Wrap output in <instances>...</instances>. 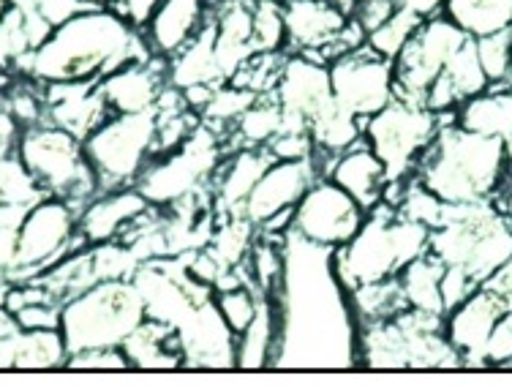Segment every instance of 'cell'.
Listing matches in <instances>:
<instances>
[{
    "label": "cell",
    "instance_id": "obj_1",
    "mask_svg": "<svg viewBox=\"0 0 512 387\" xmlns=\"http://www.w3.org/2000/svg\"><path fill=\"white\" fill-rule=\"evenodd\" d=\"M267 298L278 317L273 366H360L357 322L333 251L284 235V276Z\"/></svg>",
    "mask_w": 512,
    "mask_h": 387
},
{
    "label": "cell",
    "instance_id": "obj_2",
    "mask_svg": "<svg viewBox=\"0 0 512 387\" xmlns=\"http://www.w3.org/2000/svg\"><path fill=\"white\" fill-rule=\"evenodd\" d=\"M153 58L145 33L128 25L115 9H85L52 28L44 44L17 63L36 82L101 80L128 60Z\"/></svg>",
    "mask_w": 512,
    "mask_h": 387
},
{
    "label": "cell",
    "instance_id": "obj_3",
    "mask_svg": "<svg viewBox=\"0 0 512 387\" xmlns=\"http://www.w3.org/2000/svg\"><path fill=\"white\" fill-rule=\"evenodd\" d=\"M507 172L504 139L483 137L444 123L417 161L412 178L442 199L444 205H469L496 194Z\"/></svg>",
    "mask_w": 512,
    "mask_h": 387
},
{
    "label": "cell",
    "instance_id": "obj_4",
    "mask_svg": "<svg viewBox=\"0 0 512 387\" xmlns=\"http://www.w3.org/2000/svg\"><path fill=\"white\" fill-rule=\"evenodd\" d=\"M431 229L398 216V210L379 202L368 210L363 227L341 249H333L335 278L344 289H357L401 273L404 265L428 251Z\"/></svg>",
    "mask_w": 512,
    "mask_h": 387
},
{
    "label": "cell",
    "instance_id": "obj_5",
    "mask_svg": "<svg viewBox=\"0 0 512 387\" xmlns=\"http://www.w3.org/2000/svg\"><path fill=\"white\" fill-rule=\"evenodd\" d=\"M148 319L134 278H107L82 289L60 306V336L71 355L123 347Z\"/></svg>",
    "mask_w": 512,
    "mask_h": 387
},
{
    "label": "cell",
    "instance_id": "obj_6",
    "mask_svg": "<svg viewBox=\"0 0 512 387\" xmlns=\"http://www.w3.org/2000/svg\"><path fill=\"white\" fill-rule=\"evenodd\" d=\"M17 156L47 197L66 199L77 213L99 194L82 139L50 120L22 129Z\"/></svg>",
    "mask_w": 512,
    "mask_h": 387
},
{
    "label": "cell",
    "instance_id": "obj_7",
    "mask_svg": "<svg viewBox=\"0 0 512 387\" xmlns=\"http://www.w3.org/2000/svg\"><path fill=\"white\" fill-rule=\"evenodd\" d=\"M224 156V137L207 123H199L180 148L150 161L148 169L139 175L137 189L153 208L180 205L202 191H210Z\"/></svg>",
    "mask_w": 512,
    "mask_h": 387
},
{
    "label": "cell",
    "instance_id": "obj_8",
    "mask_svg": "<svg viewBox=\"0 0 512 387\" xmlns=\"http://www.w3.org/2000/svg\"><path fill=\"white\" fill-rule=\"evenodd\" d=\"M82 145L99 191L137 186L139 175L156 159V112L109 115Z\"/></svg>",
    "mask_w": 512,
    "mask_h": 387
},
{
    "label": "cell",
    "instance_id": "obj_9",
    "mask_svg": "<svg viewBox=\"0 0 512 387\" xmlns=\"http://www.w3.org/2000/svg\"><path fill=\"white\" fill-rule=\"evenodd\" d=\"M453 120L455 115H436L425 104L393 99L384 110L365 118L363 139L384 164L387 180H409L436 131Z\"/></svg>",
    "mask_w": 512,
    "mask_h": 387
},
{
    "label": "cell",
    "instance_id": "obj_10",
    "mask_svg": "<svg viewBox=\"0 0 512 387\" xmlns=\"http://www.w3.org/2000/svg\"><path fill=\"white\" fill-rule=\"evenodd\" d=\"M88 246L77 232V210L66 199L41 197L30 205L25 219L17 227V251H14V273L22 278H36L55 268L77 251Z\"/></svg>",
    "mask_w": 512,
    "mask_h": 387
},
{
    "label": "cell",
    "instance_id": "obj_11",
    "mask_svg": "<svg viewBox=\"0 0 512 387\" xmlns=\"http://www.w3.org/2000/svg\"><path fill=\"white\" fill-rule=\"evenodd\" d=\"M466 41L469 36L444 14L423 20L412 41L393 60L395 99L425 104V93L431 88V82L442 74L447 60L453 58Z\"/></svg>",
    "mask_w": 512,
    "mask_h": 387
},
{
    "label": "cell",
    "instance_id": "obj_12",
    "mask_svg": "<svg viewBox=\"0 0 512 387\" xmlns=\"http://www.w3.org/2000/svg\"><path fill=\"white\" fill-rule=\"evenodd\" d=\"M365 213L355 199L330 178H316L295 205L292 232L322 249H341L363 227Z\"/></svg>",
    "mask_w": 512,
    "mask_h": 387
},
{
    "label": "cell",
    "instance_id": "obj_13",
    "mask_svg": "<svg viewBox=\"0 0 512 387\" xmlns=\"http://www.w3.org/2000/svg\"><path fill=\"white\" fill-rule=\"evenodd\" d=\"M333 99L357 118H371L395 99L393 60L379 58L368 47L352 50L330 63Z\"/></svg>",
    "mask_w": 512,
    "mask_h": 387
},
{
    "label": "cell",
    "instance_id": "obj_14",
    "mask_svg": "<svg viewBox=\"0 0 512 387\" xmlns=\"http://www.w3.org/2000/svg\"><path fill=\"white\" fill-rule=\"evenodd\" d=\"M270 96L284 110V131H308L311 118L333 99L330 66L306 55H286Z\"/></svg>",
    "mask_w": 512,
    "mask_h": 387
},
{
    "label": "cell",
    "instance_id": "obj_15",
    "mask_svg": "<svg viewBox=\"0 0 512 387\" xmlns=\"http://www.w3.org/2000/svg\"><path fill=\"white\" fill-rule=\"evenodd\" d=\"M504 311L507 308H504L502 298L493 295L491 289L480 287L444 314V336L461 355L463 366H485V344Z\"/></svg>",
    "mask_w": 512,
    "mask_h": 387
},
{
    "label": "cell",
    "instance_id": "obj_16",
    "mask_svg": "<svg viewBox=\"0 0 512 387\" xmlns=\"http://www.w3.org/2000/svg\"><path fill=\"white\" fill-rule=\"evenodd\" d=\"M169 85L167 60L145 58L128 60L99 80V93L107 101L112 115L120 112H153L158 96Z\"/></svg>",
    "mask_w": 512,
    "mask_h": 387
},
{
    "label": "cell",
    "instance_id": "obj_17",
    "mask_svg": "<svg viewBox=\"0 0 512 387\" xmlns=\"http://www.w3.org/2000/svg\"><path fill=\"white\" fill-rule=\"evenodd\" d=\"M148 210L150 202L142 197L137 186L99 191L77 213V232L88 246L112 243L123 238Z\"/></svg>",
    "mask_w": 512,
    "mask_h": 387
},
{
    "label": "cell",
    "instance_id": "obj_18",
    "mask_svg": "<svg viewBox=\"0 0 512 387\" xmlns=\"http://www.w3.org/2000/svg\"><path fill=\"white\" fill-rule=\"evenodd\" d=\"M316 178H319V172L314 167V159L273 161L254 186L251 197L246 199L243 216L254 227H259L262 221L276 216L281 210H295V205L311 189Z\"/></svg>",
    "mask_w": 512,
    "mask_h": 387
},
{
    "label": "cell",
    "instance_id": "obj_19",
    "mask_svg": "<svg viewBox=\"0 0 512 387\" xmlns=\"http://www.w3.org/2000/svg\"><path fill=\"white\" fill-rule=\"evenodd\" d=\"M47 120L79 137L82 142L112 115L99 93V80L44 82Z\"/></svg>",
    "mask_w": 512,
    "mask_h": 387
},
{
    "label": "cell",
    "instance_id": "obj_20",
    "mask_svg": "<svg viewBox=\"0 0 512 387\" xmlns=\"http://www.w3.org/2000/svg\"><path fill=\"white\" fill-rule=\"evenodd\" d=\"M273 156L267 148H237L224 156L221 167L213 175V213L218 219H229V216H243L246 199L265 175V169L273 164Z\"/></svg>",
    "mask_w": 512,
    "mask_h": 387
},
{
    "label": "cell",
    "instance_id": "obj_21",
    "mask_svg": "<svg viewBox=\"0 0 512 387\" xmlns=\"http://www.w3.org/2000/svg\"><path fill=\"white\" fill-rule=\"evenodd\" d=\"M284 22L286 52L319 60L322 50L346 25V17L327 0H289L284 3Z\"/></svg>",
    "mask_w": 512,
    "mask_h": 387
},
{
    "label": "cell",
    "instance_id": "obj_22",
    "mask_svg": "<svg viewBox=\"0 0 512 387\" xmlns=\"http://www.w3.org/2000/svg\"><path fill=\"white\" fill-rule=\"evenodd\" d=\"M210 20L207 0H161L153 20L145 25V41L156 58L169 60L197 36Z\"/></svg>",
    "mask_w": 512,
    "mask_h": 387
},
{
    "label": "cell",
    "instance_id": "obj_23",
    "mask_svg": "<svg viewBox=\"0 0 512 387\" xmlns=\"http://www.w3.org/2000/svg\"><path fill=\"white\" fill-rule=\"evenodd\" d=\"M327 178L333 180L335 186H341L365 213L374 210L382 202L384 186H387L384 164L379 161L374 150L368 148L365 139H360L357 145L335 156Z\"/></svg>",
    "mask_w": 512,
    "mask_h": 387
},
{
    "label": "cell",
    "instance_id": "obj_24",
    "mask_svg": "<svg viewBox=\"0 0 512 387\" xmlns=\"http://www.w3.org/2000/svg\"><path fill=\"white\" fill-rule=\"evenodd\" d=\"M167 80L172 88L178 90L224 82L216 60V25H213V20H207L205 28L199 30L178 55L167 60Z\"/></svg>",
    "mask_w": 512,
    "mask_h": 387
},
{
    "label": "cell",
    "instance_id": "obj_25",
    "mask_svg": "<svg viewBox=\"0 0 512 387\" xmlns=\"http://www.w3.org/2000/svg\"><path fill=\"white\" fill-rule=\"evenodd\" d=\"M69 363V349L60 330H17L0 338V368H60Z\"/></svg>",
    "mask_w": 512,
    "mask_h": 387
},
{
    "label": "cell",
    "instance_id": "obj_26",
    "mask_svg": "<svg viewBox=\"0 0 512 387\" xmlns=\"http://www.w3.org/2000/svg\"><path fill=\"white\" fill-rule=\"evenodd\" d=\"M128 368H183V352L175 328L148 317L123 341Z\"/></svg>",
    "mask_w": 512,
    "mask_h": 387
},
{
    "label": "cell",
    "instance_id": "obj_27",
    "mask_svg": "<svg viewBox=\"0 0 512 387\" xmlns=\"http://www.w3.org/2000/svg\"><path fill=\"white\" fill-rule=\"evenodd\" d=\"M455 123L472 134L507 139L512 134V88H488L461 101Z\"/></svg>",
    "mask_w": 512,
    "mask_h": 387
},
{
    "label": "cell",
    "instance_id": "obj_28",
    "mask_svg": "<svg viewBox=\"0 0 512 387\" xmlns=\"http://www.w3.org/2000/svg\"><path fill=\"white\" fill-rule=\"evenodd\" d=\"M442 273L444 265L439 259L425 251L417 259H412L409 265L401 268L398 273V287L404 295L406 308H417L425 314H439L444 317V303H442Z\"/></svg>",
    "mask_w": 512,
    "mask_h": 387
},
{
    "label": "cell",
    "instance_id": "obj_29",
    "mask_svg": "<svg viewBox=\"0 0 512 387\" xmlns=\"http://www.w3.org/2000/svg\"><path fill=\"white\" fill-rule=\"evenodd\" d=\"M284 131V110L273 96H259L232 129L224 134V150L232 148H267Z\"/></svg>",
    "mask_w": 512,
    "mask_h": 387
},
{
    "label": "cell",
    "instance_id": "obj_30",
    "mask_svg": "<svg viewBox=\"0 0 512 387\" xmlns=\"http://www.w3.org/2000/svg\"><path fill=\"white\" fill-rule=\"evenodd\" d=\"M278 338V317L273 300L262 295L259 311L243 333L235 338V368H267L273 366Z\"/></svg>",
    "mask_w": 512,
    "mask_h": 387
},
{
    "label": "cell",
    "instance_id": "obj_31",
    "mask_svg": "<svg viewBox=\"0 0 512 387\" xmlns=\"http://www.w3.org/2000/svg\"><path fill=\"white\" fill-rule=\"evenodd\" d=\"M442 14L469 39L512 28V0H444Z\"/></svg>",
    "mask_w": 512,
    "mask_h": 387
},
{
    "label": "cell",
    "instance_id": "obj_32",
    "mask_svg": "<svg viewBox=\"0 0 512 387\" xmlns=\"http://www.w3.org/2000/svg\"><path fill=\"white\" fill-rule=\"evenodd\" d=\"M363 118H357L349 110H344L335 99H330L316 112L311 123H308V131L314 137L316 150L322 153H330V156H338L344 153L346 148L357 145L363 139Z\"/></svg>",
    "mask_w": 512,
    "mask_h": 387
},
{
    "label": "cell",
    "instance_id": "obj_33",
    "mask_svg": "<svg viewBox=\"0 0 512 387\" xmlns=\"http://www.w3.org/2000/svg\"><path fill=\"white\" fill-rule=\"evenodd\" d=\"M512 257V227L502 219V213H496L474 240V249L466 259V273L483 287L485 281L502 268L504 262Z\"/></svg>",
    "mask_w": 512,
    "mask_h": 387
},
{
    "label": "cell",
    "instance_id": "obj_34",
    "mask_svg": "<svg viewBox=\"0 0 512 387\" xmlns=\"http://www.w3.org/2000/svg\"><path fill=\"white\" fill-rule=\"evenodd\" d=\"M349 308H352L357 328L360 325H371V322L393 319L398 311L406 308L401 287H398V278H384V281L349 289Z\"/></svg>",
    "mask_w": 512,
    "mask_h": 387
},
{
    "label": "cell",
    "instance_id": "obj_35",
    "mask_svg": "<svg viewBox=\"0 0 512 387\" xmlns=\"http://www.w3.org/2000/svg\"><path fill=\"white\" fill-rule=\"evenodd\" d=\"M256 99H259L256 93L240 88L235 82H218L216 90H213V96H210V101L205 104V110L199 112V118H202V123H207L210 129H216L218 134L224 137V134L235 126L237 118H240Z\"/></svg>",
    "mask_w": 512,
    "mask_h": 387
},
{
    "label": "cell",
    "instance_id": "obj_36",
    "mask_svg": "<svg viewBox=\"0 0 512 387\" xmlns=\"http://www.w3.org/2000/svg\"><path fill=\"white\" fill-rule=\"evenodd\" d=\"M420 25H423V20H420L417 14L398 6L379 28H374L365 36V47L371 52H376L379 58L395 60L401 55V50H404L406 44L412 41V36L417 33Z\"/></svg>",
    "mask_w": 512,
    "mask_h": 387
},
{
    "label": "cell",
    "instance_id": "obj_37",
    "mask_svg": "<svg viewBox=\"0 0 512 387\" xmlns=\"http://www.w3.org/2000/svg\"><path fill=\"white\" fill-rule=\"evenodd\" d=\"M488 88H512V28L474 39Z\"/></svg>",
    "mask_w": 512,
    "mask_h": 387
},
{
    "label": "cell",
    "instance_id": "obj_38",
    "mask_svg": "<svg viewBox=\"0 0 512 387\" xmlns=\"http://www.w3.org/2000/svg\"><path fill=\"white\" fill-rule=\"evenodd\" d=\"M251 41H254L256 52H286L284 3H278V0H254Z\"/></svg>",
    "mask_w": 512,
    "mask_h": 387
},
{
    "label": "cell",
    "instance_id": "obj_39",
    "mask_svg": "<svg viewBox=\"0 0 512 387\" xmlns=\"http://www.w3.org/2000/svg\"><path fill=\"white\" fill-rule=\"evenodd\" d=\"M213 300H216V308L218 314H221V319L227 322V328L237 336V333H243V330L251 325V319L256 317L262 292H256L251 284H237V287L216 289V292H213Z\"/></svg>",
    "mask_w": 512,
    "mask_h": 387
},
{
    "label": "cell",
    "instance_id": "obj_40",
    "mask_svg": "<svg viewBox=\"0 0 512 387\" xmlns=\"http://www.w3.org/2000/svg\"><path fill=\"white\" fill-rule=\"evenodd\" d=\"M444 74L450 77L455 93L461 96V101L472 99L477 93L488 90V77H485L483 66H480V58H477V50H474V39L466 41L461 50L447 60Z\"/></svg>",
    "mask_w": 512,
    "mask_h": 387
},
{
    "label": "cell",
    "instance_id": "obj_41",
    "mask_svg": "<svg viewBox=\"0 0 512 387\" xmlns=\"http://www.w3.org/2000/svg\"><path fill=\"white\" fill-rule=\"evenodd\" d=\"M444 208H447V205H444L442 199L425 189L417 178L406 180L404 197L395 205L398 216H404V219L409 221H417V224H423V227L428 229H434L442 224Z\"/></svg>",
    "mask_w": 512,
    "mask_h": 387
},
{
    "label": "cell",
    "instance_id": "obj_42",
    "mask_svg": "<svg viewBox=\"0 0 512 387\" xmlns=\"http://www.w3.org/2000/svg\"><path fill=\"white\" fill-rule=\"evenodd\" d=\"M267 150L276 161H308L314 159L316 145L311 131H281Z\"/></svg>",
    "mask_w": 512,
    "mask_h": 387
},
{
    "label": "cell",
    "instance_id": "obj_43",
    "mask_svg": "<svg viewBox=\"0 0 512 387\" xmlns=\"http://www.w3.org/2000/svg\"><path fill=\"white\" fill-rule=\"evenodd\" d=\"M439 287H442L444 314H447L450 308H455L458 303H463V300L469 298L474 289H480V284H477L461 265H444L442 284H439Z\"/></svg>",
    "mask_w": 512,
    "mask_h": 387
},
{
    "label": "cell",
    "instance_id": "obj_44",
    "mask_svg": "<svg viewBox=\"0 0 512 387\" xmlns=\"http://www.w3.org/2000/svg\"><path fill=\"white\" fill-rule=\"evenodd\" d=\"M485 366H512V311H504L483 352Z\"/></svg>",
    "mask_w": 512,
    "mask_h": 387
},
{
    "label": "cell",
    "instance_id": "obj_45",
    "mask_svg": "<svg viewBox=\"0 0 512 387\" xmlns=\"http://www.w3.org/2000/svg\"><path fill=\"white\" fill-rule=\"evenodd\" d=\"M14 317L22 330H60V303L55 300L33 303V306L20 308Z\"/></svg>",
    "mask_w": 512,
    "mask_h": 387
},
{
    "label": "cell",
    "instance_id": "obj_46",
    "mask_svg": "<svg viewBox=\"0 0 512 387\" xmlns=\"http://www.w3.org/2000/svg\"><path fill=\"white\" fill-rule=\"evenodd\" d=\"M395 9H398V0H360V6H357L352 20H355L365 33H371V30L379 28Z\"/></svg>",
    "mask_w": 512,
    "mask_h": 387
},
{
    "label": "cell",
    "instance_id": "obj_47",
    "mask_svg": "<svg viewBox=\"0 0 512 387\" xmlns=\"http://www.w3.org/2000/svg\"><path fill=\"white\" fill-rule=\"evenodd\" d=\"M69 368H128V360L123 349H96V352H82V355H71Z\"/></svg>",
    "mask_w": 512,
    "mask_h": 387
},
{
    "label": "cell",
    "instance_id": "obj_48",
    "mask_svg": "<svg viewBox=\"0 0 512 387\" xmlns=\"http://www.w3.org/2000/svg\"><path fill=\"white\" fill-rule=\"evenodd\" d=\"M158 6H161V0H118L112 9L118 11L128 25H134L137 30H145V25L153 20Z\"/></svg>",
    "mask_w": 512,
    "mask_h": 387
},
{
    "label": "cell",
    "instance_id": "obj_49",
    "mask_svg": "<svg viewBox=\"0 0 512 387\" xmlns=\"http://www.w3.org/2000/svg\"><path fill=\"white\" fill-rule=\"evenodd\" d=\"M485 289H491L493 295H499L507 311H512V257L504 262L502 268L496 270L488 281L483 284Z\"/></svg>",
    "mask_w": 512,
    "mask_h": 387
},
{
    "label": "cell",
    "instance_id": "obj_50",
    "mask_svg": "<svg viewBox=\"0 0 512 387\" xmlns=\"http://www.w3.org/2000/svg\"><path fill=\"white\" fill-rule=\"evenodd\" d=\"M491 202L496 205V210L502 213V219L512 227V167H507V172H504L502 178V186L496 189Z\"/></svg>",
    "mask_w": 512,
    "mask_h": 387
},
{
    "label": "cell",
    "instance_id": "obj_51",
    "mask_svg": "<svg viewBox=\"0 0 512 387\" xmlns=\"http://www.w3.org/2000/svg\"><path fill=\"white\" fill-rule=\"evenodd\" d=\"M398 6L417 14L420 20H431L444 11V0H398Z\"/></svg>",
    "mask_w": 512,
    "mask_h": 387
},
{
    "label": "cell",
    "instance_id": "obj_52",
    "mask_svg": "<svg viewBox=\"0 0 512 387\" xmlns=\"http://www.w3.org/2000/svg\"><path fill=\"white\" fill-rule=\"evenodd\" d=\"M327 3H330V6H333L338 14H344L346 20H352V17H355L357 6H360V0H327Z\"/></svg>",
    "mask_w": 512,
    "mask_h": 387
},
{
    "label": "cell",
    "instance_id": "obj_53",
    "mask_svg": "<svg viewBox=\"0 0 512 387\" xmlns=\"http://www.w3.org/2000/svg\"><path fill=\"white\" fill-rule=\"evenodd\" d=\"M85 3H88L90 9H112L118 0H85Z\"/></svg>",
    "mask_w": 512,
    "mask_h": 387
},
{
    "label": "cell",
    "instance_id": "obj_54",
    "mask_svg": "<svg viewBox=\"0 0 512 387\" xmlns=\"http://www.w3.org/2000/svg\"><path fill=\"white\" fill-rule=\"evenodd\" d=\"M504 153H507V167H512V134L504 139Z\"/></svg>",
    "mask_w": 512,
    "mask_h": 387
},
{
    "label": "cell",
    "instance_id": "obj_55",
    "mask_svg": "<svg viewBox=\"0 0 512 387\" xmlns=\"http://www.w3.org/2000/svg\"><path fill=\"white\" fill-rule=\"evenodd\" d=\"M278 3H289V0H278Z\"/></svg>",
    "mask_w": 512,
    "mask_h": 387
}]
</instances>
